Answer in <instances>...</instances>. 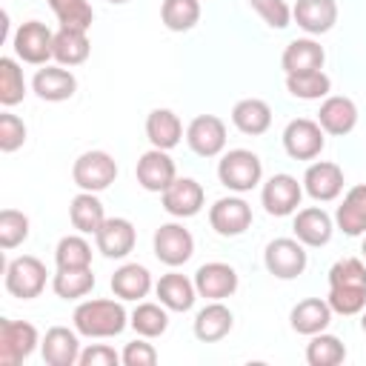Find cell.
<instances>
[{"mask_svg": "<svg viewBox=\"0 0 366 366\" xmlns=\"http://www.w3.org/2000/svg\"><path fill=\"white\" fill-rule=\"evenodd\" d=\"M329 306L337 315H360L366 309V266L360 257H343L329 269Z\"/></svg>", "mask_w": 366, "mask_h": 366, "instance_id": "obj_1", "label": "cell"}, {"mask_svg": "<svg viewBox=\"0 0 366 366\" xmlns=\"http://www.w3.org/2000/svg\"><path fill=\"white\" fill-rule=\"evenodd\" d=\"M129 315L120 300H86L74 309V329L86 337H114L126 329Z\"/></svg>", "mask_w": 366, "mask_h": 366, "instance_id": "obj_2", "label": "cell"}, {"mask_svg": "<svg viewBox=\"0 0 366 366\" xmlns=\"http://www.w3.org/2000/svg\"><path fill=\"white\" fill-rule=\"evenodd\" d=\"M217 177L229 192H249L263 177V163L249 149H232L217 163Z\"/></svg>", "mask_w": 366, "mask_h": 366, "instance_id": "obj_3", "label": "cell"}, {"mask_svg": "<svg viewBox=\"0 0 366 366\" xmlns=\"http://www.w3.org/2000/svg\"><path fill=\"white\" fill-rule=\"evenodd\" d=\"M114 177H117V163L109 152L100 149L83 152L71 166V180L80 186V192H103L114 183Z\"/></svg>", "mask_w": 366, "mask_h": 366, "instance_id": "obj_4", "label": "cell"}, {"mask_svg": "<svg viewBox=\"0 0 366 366\" xmlns=\"http://www.w3.org/2000/svg\"><path fill=\"white\" fill-rule=\"evenodd\" d=\"M263 263L269 269V274L280 277V280H292L297 274H303L309 257H306V246L297 237H277L266 246L263 252Z\"/></svg>", "mask_w": 366, "mask_h": 366, "instance_id": "obj_5", "label": "cell"}, {"mask_svg": "<svg viewBox=\"0 0 366 366\" xmlns=\"http://www.w3.org/2000/svg\"><path fill=\"white\" fill-rule=\"evenodd\" d=\"M46 286V266L34 254H20L6 266V289L20 300H31Z\"/></svg>", "mask_w": 366, "mask_h": 366, "instance_id": "obj_6", "label": "cell"}, {"mask_svg": "<svg viewBox=\"0 0 366 366\" xmlns=\"http://www.w3.org/2000/svg\"><path fill=\"white\" fill-rule=\"evenodd\" d=\"M14 54L23 60V63H31V66H46L51 54V46H54V31L40 23V20H26L17 31H14Z\"/></svg>", "mask_w": 366, "mask_h": 366, "instance_id": "obj_7", "label": "cell"}, {"mask_svg": "<svg viewBox=\"0 0 366 366\" xmlns=\"http://www.w3.org/2000/svg\"><path fill=\"white\" fill-rule=\"evenodd\" d=\"M323 129L317 120H309V117H297L292 120L286 129H283V149L289 157L295 160H315L320 152H323Z\"/></svg>", "mask_w": 366, "mask_h": 366, "instance_id": "obj_8", "label": "cell"}, {"mask_svg": "<svg viewBox=\"0 0 366 366\" xmlns=\"http://www.w3.org/2000/svg\"><path fill=\"white\" fill-rule=\"evenodd\" d=\"M37 346V329L26 320H0V366L23 363Z\"/></svg>", "mask_w": 366, "mask_h": 366, "instance_id": "obj_9", "label": "cell"}, {"mask_svg": "<svg viewBox=\"0 0 366 366\" xmlns=\"http://www.w3.org/2000/svg\"><path fill=\"white\" fill-rule=\"evenodd\" d=\"M186 143L200 157H217L226 149V123L217 114H197L186 129Z\"/></svg>", "mask_w": 366, "mask_h": 366, "instance_id": "obj_10", "label": "cell"}, {"mask_svg": "<svg viewBox=\"0 0 366 366\" xmlns=\"http://www.w3.org/2000/svg\"><path fill=\"white\" fill-rule=\"evenodd\" d=\"M300 197H303V186H300L297 177H292V174H272V177L263 183V192H260L263 209H266L272 217H286V214L297 212Z\"/></svg>", "mask_w": 366, "mask_h": 366, "instance_id": "obj_11", "label": "cell"}, {"mask_svg": "<svg viewBox=\"0 0 366 366\" xmlns=\"http://www.w3.org/2000/svg\"><path fill=\"white\" fill-rule=\"evenodd\" d=\"M134 174H137V183L146 189V192H166L172 186V180L177 177V169H174V160L169 157V152L163 149H149L140 154L137 166H134Z\"/></svg>", "mask_w": 366, "mask_h": 366, "instance_id": "obj_12", "label": "cell"}, {"mask_svg": "<svg viewBox=\"0 0 366 366\" xmlns=\"http://www.w3.org/2000/svg\"><path fill=\"white\" fill-rule=\"evenodd\" d=\"M194 252V237L180 223H163L154 232V254L166 266H183Z\"/></svg>", "mask_w": 366, "mask_h": 366, "instance_id": "obj_13", "label": "cell"}, {"mask_svg": "<svg viewBox=\"0 0 366 366\" xmlns=\"http://www.w3.org/2000/svg\"><path fill=\"white\" fill-rule=\"evenodd\" d=\"M209 223L223 237H237L252 226V206L243 197H220L209 209Z\"/></svg>", "mask_w": 366, "mask_h": 366, "instance_id": "obj_14", "label": "cell"}, {"mask_svg": "<svg viewBox=\"0 0 366 366\" xmlns=\"http://www.w3.org/2000/svg\"><path fill=\"white\" fill-rule=\"evenodd\" d=\"M94 240H97V252H100L103 257L120 260V257H126V254L134 249L137 232H134V226H132L126 217H106L103 226L97 229Z\"/></svg>", "mask_w": 366, "mask_h": 366, "instance_id": "obj_15", "label": "cell"}, {"mask_svg": "<svg viewBox=\"0 0 366 366\" xmlns=\"http://www.w3.org/2000/svg\"><path fill=\"white\" fill-rule=\"evenodd\" d=\"M194 289L206 300H223V297L234 295V289H237V272L229 263H220V260L203 263L194 272Z\"/></svg>", "mask_w": 366, "mask_h": 366, "instance_id": "obj_16", "label": "cell"}, {"mask_svg": "<svg viewBox=\"0 0 366 366\" xmlns=\"http://www.w3.org/2000/svg\"><path fill=\"white\" fill-rule=\"evenodd\" d=\"M203 186L192 177H174L172 186L163 192V209L172 217H194L203 209Z\"/></svg>", "mask_w": 366, "mask_h": 366, "instance_id": "obj_17", "label": "cell"}, {"mask_svg": "<svg viewBox=\"0 0 366 366\" xmlns=\"http://www.w3.org/2000/svg\"><path fill=\"white\" fill-rule=\"evenodd\" d=\"M303 189L309 197L320 200V203H329L335 200L340 192H343V169L337 163H329V160H317L306 169L303 174Z\"/></svg>", "mask_w": 366, "mask_h": 366, "instance_id": "obj_18", "label": "cell"}, {"mask_svg": "<svg viewBox=\"0 0 366 366\" xmlns=\"http://www.w3.org/2000/svg\"><path fill=\"white\" fill-rule=\"evenodd\" d=\"M317 123L326 134H335V137H343L349 134L355 126H357V106L349 100V97H340V94H332L320 103V112H317Z\"/></svg>", "mask_w": 366, "mask_h": 366, "instance_id": "obj_19", "label": "cell"}, {"mask_svg": "<svg viewBox=\"0 0 366 366\" xmlns=\"http://www.w3.org/2000/svg\"><path fill=\"white\" fill-rule=\"evenodd\" d=\"M292 17L306 34H326L337 23V3L335 0H297L292 9Z\"/></svg>", "mask_w": 366, "mask_h": 366, "instance_id": "obj_20", "label": "cell"}, {"mask_svg": "<svg viewBox=\"0 0 366 366\" xmlns=\"http://www.w3.org/2000/svg\"><path fill=\"white\" fill-rule=\"evenodd\" d=\"M34 92L40 100H49V103H63L69 100L74 92H77V77L63 69V66H43L34 80H31Z\"/></svg>", "mask_w": 366, "mask_h": 366, "instance_id": "obj_21", "label": "cell"}, {"mask_svg": "<svg viewBox=\"0 0 366 366\" xmlns=\"http://www.w3.org/2000/svg\"><path fill=\"white\" fill-rule=\"evenodd\" d=\"M295 237L303 243V246H326L332 240V232H335V223L332 217L317 209V206H309V209H300L295 214Z\"/></svg>", "mask_w": 366, "mask_h": 366, "instance_id": "obj_22", "label": "cell"}, {"mask_svg": "<svg viewBox=\"0 0 366 366\" xmlns=\"http://www.w3.org/2000/svg\"><path fill=\"white\" fill-rule=\"evenodd\" d=\"M74 332L66 329V326H51L46 332L40 349H43V360L49 366H74L80 360V343H77Z\"/></svg>", "mask_w": 366, "mask_h": 366, "instance_id": "obj_23", "label": "cell"}, {"mask_svg": "<svg viewBox=\"0 0 366 366\" xmlns=\"http://www.w3.org/2000/svg\"><path fill=\"white\" fill-rule=\"evenodd\" d=\"M154 292L160 297V303L172 312H189L194 306V297H197V289H194V280H189L186 274L180 272H169L163 274L157 283H154Z\"/></svg>", "mask_w": 366, "mask_h": 366, "instance_id": "obj_24", "label": "cell"}, {"mask_svg": "<svg viewBox=\"0 0 366 366\" xmlns=\"http://www.w3.org/2000/svg\"><path fill=\"white\" fill-rule=\"evenodd\" d=\"M323 60H326V51H323V46L315 43L312 37L292 40V43L283 49V57H280L286 74H300V71L323 69Z\"/></svg>", "mask_w": 366, "mask_h": 366, "instance_id": "obj_25", "label": "cell"}, {"mask_svg": "<svg viewBox=\"0 0 366 366\" xmlns=\"http://www.w3.org/2000/svg\"><path fill=\"white\" fill-rule=\"evenodd\" d=\"M146 137L154 149H174L183 137V123L172 109H152L146 117Z\"/></svg>", "mask_w": 366, "mask_h": 366, "instance_id": "obj_26", "label": "cell"}, {"mask_svg": "<svg viewBox=\"0 0 366 366\" xmlns=\"http://www.w3.org/2000/svg\"><path fill=\"white\" fill-rule=\"evenodd\" d=\"M232 323H234V317H232L229 306H223L220 300H212V303H206L197 312V317H194V335L203 343H217V340H223L232 332Z\"/></svg>", "mask_w": 366, "mask_h": 366, "instance_id": "obj_27", "label": "cell"}, {"mask_svg": "<svg viewBox=\"0 0 366 366\" xmlns=\"http://www.w3.org/2000/svg\"><path fill=\"white\" fill-rule=\"evenodd\" d=\"M289 320H292V329H295L297 335H309V337H312V335L323 332V329L332 323V306H329V300L306 297V300H300V303L292 309Z\"/></svg>", "mask_w": 366, "mask_h": 366, "instance_id": "obj_28", "label": "cell"}, {"mask_svg": "<svg viewBox=\"0 0 366 366\" xmlns=\"http://www.w3.org/2000/svg\"><path fill=\"white\" fill-rule=\"evenodd\" d=\"M335 223L343 234L349 237H357L366 232V183L360 186H352L343 197V203L337 206V214H335Z\"/></svg>", "mask_w": 366, "mask_h": 366, "instance_id": "obj_29", "label": "cell"}, {"mask_svg": "<svg viewBox=\"0 0 366 366\" xmlns=\"http://www.w3.org/2000/svg\"><path fill=\"white\" fill-rule=\"evenodd\" d=\"M92 51V43L86 37L83 29H69V26H60V31H54V46H51V54L60 66H80L86 63Z\"/></svg>", "mask_w": 366, "mask_h": 366, "instance_id": "obj_30", "label": "cell"}, {"mask_svg": "<svg viewBox=\"0 0 366 366\" xmlns=\"http://www.w3.org/2000/svg\"><path fill=\"white\" fill-rule=\"evenodd\" d=\"M232 123L243 132V134H263L269 126H272V109L266 100L260 97H246V100H237L234 109H232Z\"/></svg>", "mask_w": 366, "mask_h": 366, "instance_id": "obj_31", "label": "cell"}, {"mask_svg": "<svg viewBox=\"0 0 366 366\" xmlns=\"http://www.w3.org/2000/svg\"><path fill=\"white\" fill-rule=\"evenodd\" d=\"M149 289H152V274L140 263H123L112 274V292L120 300H140L149 295Z\"/></svg>", "mask_w": 366, "mask_h": 366, "instance_id": "obj_32", "label": "cell"}, {"mask_svg": "<svg viewBox=\"0 0 366 366\" xmlns=\"http://www.w3.org/2000/svg\"><path fill=\"white\" fill-rule=\"evenodd\" d=\"M69 217L80 234H97V229L106 220V212H103V203L97 200V192H80L69 206Z\"/></svg>", "mask_w": 366, "mask_h": 366, "instance_id": "obj_33", "label": "cell"}, {"mask_svg": "<svg viewBox=\"0 0 366 366\" xmlns=\"http://www.w3.org/2000/svg\"><path fill=\"white\" fill-rule=\"evenodd\" d=\"M286 89L297 100H320V97H329L332 80H329V74L323 69H315V71L286 74Z\"/></svg>", "mask_w": 366, "mask_h": 366, "instance_id": "obj_34", "label": "cell"}, {"mask_svg": "<svg viewBox=\"0 0 366 366\" xmlns=\"http://www.w3.org/2000/svg\"><path fill=\"white\" fill-rule=\"evenodd\" d=\"M51 289L63 300H77V297L89 295L94 289L92 266H86V269H57V274L51 280Z\"/></svg>", "mask_w": 366, "mask_h": 366, "instance_id": "obj_35", "label": "cell"}, {"mask_svg": "<svg viewBox=\"0 0 366 366\" xmlns=\"http://www.w3.org/2000/svg\"><path fill=\"white\" fill-rule=\"evenodd\" d=\"M160 20L169 31H189L200 20V0H163Z\"/></svg>", "mask_w": 366, "mask_h": 366, "instance_id": "obj_36", "label": "cell"}, {"mask_svg": "<svg viewBox=\"0 0 366 366\" xmlns=\"http://www.w3.org/2000/svg\"><path fill=\"white\" fill-rule=\"evenodd\" d=\"M129 323L140 337H160L169 329V315L163 303H137Z\"/></svg>", "mask_w": 366, "mask_h": 366, "instance_id": "obj_37", "label": "cell"}, {"mask_svg": "<svg viewBox=\"0 0 366 366\" xmlns=\"http://www.w3.org/2000/svg\"><path fill=\"white\" fill-rule=\"evenodd\" d=\"M343 357H346V346L335 335H326V332L312 335V340L306 346L309 366H337V363H343Z\"/></svg>", "mask_w": 366, "mask_h": 366, "instance_id": "obj_38", "label": "cell"}, {"mask_svg": "<svg viewBox=\"0 0 366 366\" xmlns=\"http://www.w3.org/2000/svg\"><path fill=\"white\" fill-rule=\"evenodd\" d=\"M57 269H86L92 266V246L80 234H66L54 249Z\"/></svg>", "mask_w": 366, "mask_h": 366, "instance_id": "obj_39", "label": "cell"}, {"mask_svg": "<svg viewBox=\"0 0 366 366\" xmlns=\"http://www.w3.org/2000/svg\"><path fill=\"white\" fill-rule=\"evenodd\" d=\"M26 97V80H23V69L11 60V57H0V103L17 106Z\"/></svg>", "mask_w": 366, "mask_h": 366, "instance_id": "obj_40", "label": "cell"}, {"mask_svg": "<svg viewBox=\"0 0 366 366\" xmlns=\"http://www.w3.org/2000/svg\"><path fill=\"white\" fill-rule=\"evenodd\" d=\"M54 17L60 20V26H69V29H83L89 31L92 20H94V11L89 6V0H49Z\"/></svg>", "mask_w": 366, "mask_h": 366, "instance_id": "obj_41", "label": "cell"}, {"mask_svg": "<svg viewBox=\"0 0 366 366\" xmlns=\"http://www.w3.org/2000/svg\"><path fill=\"white\" fill-rule=\"evenodd\" d=\"M29 237V217L17 209H3L0 212V246L9 252L20 246Z\"/></svg>", "mask_w": 366, "mask_h": 366, "instance_id": "obj_42", "label": "cell"}, {"mask_svg": "<svg viewBox=\"0 0 366 366\" xmlns=\"http://www.w3.org/2000/svg\"><path fill=\"white\" fill-rule=\"evenodd\" d=\"M26 143V123L11 114V112H3L0 114V152H17L20 146Z\"/></svg>", "mask_w": 366, "mask_h": 366, "instance_id": "obj_43", "label": "cell"}, {"mask_svg": "<svg viewBox=\"0 0 366 366\" xmlns=\"http://www.w3.org/2000/svg\"><path fill=\"white\" fill-rule=\"evenodd\" d=\"M249 6L266 20V26L272 29H286L292 23V9L286 6V0H249Z\"/></svg>", "mask_w": 366, "mask_h": 366, "instance_id": "obj_44", "label": "cell"}, {"mask_svg": "<svg viewBox=\"0 0 366 366\" xmlns=\"http://www.w3.org/2000/svg\"><path fill=\"white\" fill-rule=\"evenodd\" d=\"M120 357H123L126 366H154L157 363V349L146 340H132V343H126Z\"/></svg>", "mask_w": 366, "mask_h": 366, "instance_id": "obj_45", "label": "cell"}, {"mask_svg": "<svg viewBox=\"0 0 366 366\" xmlns=\"http://www.w3.org/2000/svg\"><path fill=\"white\" fill-rule=\"evenodd\" d=\"M123 357L112 349V346H106V343H92L89 349H83L80 352V366H117Z\"/></svg>", "mask_w": 366, "mask_h": 366, "instance_id": "obj_46", "label": "cell"}, {"mask_svg": "<svg viewBox=\"0 0 366 366\" xmlns=\"http://www.w3.org/2000/svg\"><path fill=\"white\" fill-rule=\"evenodd\" d=\"M360 329L366 332V312H363V317H360Z\"/></svg>", "mask_w": 366, "mask_h": 366, "instance_id": "obj_47", "label": "cell"}, {"mask_svg": "<svg viewBox=\"0 0 366 366\" xmlns=\"http://www.w3.org/2000/svg\"><path fill=\"white\" fill-rule=\"evenodd\" d=\"M109 3H129V0H109Z\"/></svg>", "mask_w": 366, "mask_h": 366, "instance_id": "obj_48", "label": "cell"}, {"mask_svg": "<svg viewBox=\"0 0 366 366\" xmlns=\"http://www.w3.org/2000/svg\"><path fill=\"white\" fill-rule=\"evenodd\" d=\"M360 252H363V257H366V240H363V249H360Z\"/></svg>", "mask_w": 366, "mask_h": 366, "instance_id": "obj_49", "label": "cell"}]
</instances>
